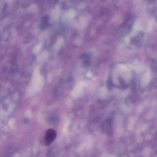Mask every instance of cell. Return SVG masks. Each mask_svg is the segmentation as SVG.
Here are the masks:
<instances>
[{"instance_id": "obj_1", "label": "cell", "mask_w": 157, "mask_h": 157, "mask_svg": "<svg viewBox=\"0 0 157 157\" xmlns=\"http://www.w3.org/2000/svg\"><path fill=\"white\" fill-rule=\"evenodd\" d=\"M57 133L55 130L49 129L47 131L45 136V144L46 146L50 145L55 140Z\"/></svg>"}, {"instance_id": "obj_2", "label": "cell", "mask_w": 157, "mask_h": 157, "mask_svg": "<svg viewBox=\"0 0 157 157\" xmlns=\"http://www.w3.org/2000/svg\"><path fill=\"white\" fill-rule=\"evenodd\" d=\"M104 128H105V131H106L107 133L110 134L113 131V126H112V121L110 120H108L106 121L105 126Z\"/></svg>"}, {"instance_id": "obj_3", "label": "cell", "mask_w": 157, "mask_h": 157, "mask_svg": "<svg viewBox=\"0 0 157 157\" xmlns=\"http://www.w3.org/2000/svg\"><path fill=\"white\" fill-rule=\"evenodd\" d=\"M48 17H44L42 20V25H41V29H45L46 27H47L48 23Z\"/></svg>"}]
</instances>
